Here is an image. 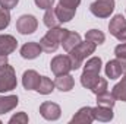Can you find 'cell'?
<instances>
[{
  "instance_id": "1",
  "label": "cell",
  "mask_w": 126,
  "mask_h": 124,
  "mask_svg": "<svg viewBox=\"0 0 126 124\" xmlns=\"http://www.w3.org/2000/svg\"><path fill=\"white\" fill-rule=\"evenodd\" d=\"M95 48H97V45H95L94 42H91V41L87 39L85 42L81 41L73 50H70L69 51V59H70V64H72V70H78L82 66V62L88 56L94 54Z\"/></svg>"
},
{
  "instance_id": "2",
  "label": "cell",
  "mask_w": 126,
  "mask_h": 124,
  "mask_svg": "<svg viewBox=\"0 0 126 124\" xmlns=\"http://www.w3.org/2000/svg\"><path fill=\"white\" fill-rule=\"evenodd\" d=\"M64 31H66V29H64V28H60V26H57V28H50V31L40 39V45H41L43 51H46V53H54V51L59 48L60 42H62Z\"/></svg>"
},
{
  "instance_id": "3",
  "label": "cell",
  "mask_w": 126,
  "mask_h": 124,
  "mask_svg": "<svg viewBox=\"0 0 126 124\" xmlns=\"http://www.w3.org/2000/svg\"><path fill=\"white\" fill-rule=\"evenodd\" d=\"M16 85H18V80H16L15 69L9 64L1 66L0 67V93L16 89Z\"/></svg>"
},
{
  "instance_id": "4",
  "label": "cell",
  "mask_w": 126,
  "mask_h": 124,
  "mask_svg": "<svg viewBox=\"0 0 126 124\" xmlns=\"http://www.w3.org/2000/svg\"><path fill=\"white\" fill-rule=\"evenodd\" d=\"M90 10L97 18H109L114 10V0H95L91 3Z\"/></svg>"
},
{
  "instance_id": "5",
  "label": "cell",
  "mask_w": 126,
  "mask_h": 124,
  "mask_svg": "<svg viewBox=\"0 0 126 124\" xmlns=\"http://www.w3.org/2000/svg\"><path fill=\"white\" fill-rule=\"evenodd\" d=\"M37 28H38V21L32 15H22L16 21V29L22 35L34 34V32L37 31Z\"/></svg>"
},
{
  "instance_id": "6",
  "label": "cell",
  "mask_w": 126,
  "mask_h": 124,
  "mask_svg": "<svg viewBox=\"0 0 126 124\" xmlns=\"http://www.w3.org/2000/svg\"><path fill=\"white\" fill-rule=\"evenodd\" d=\"M50 69L56 76L67 74L72 70V64H70L69 56H56L50 63Z\"/></svg>"
},
{
  "instance_id": "7",
  "label": "cell",
  "mask_w": 126,
  "mask_h": 124,
  "mask_svg": "<svg viewBox=\"0 0 126 124\" xmlns=\"http://www.w3.org/2000/svg\"><path fill=\"white\" fill-rule=\"evenodd\" d=\"M40 114H41L43 118H46L48 121H56V120L60 118L62 110H60V107L57 104L47 101V102H43L40 105Z\"/></svg>"
},
{
  "instance_id": "8",
  "label": "cell",
  "mask_w": 126,
  "mask_h": 124,
  "mask_svg": "<svg viewBox=\"0 0 126 124\" xmlns=\"http://www.w3.org/2000/svg\"><path fill=\"white\" fill-rule=\"evenodd\" d=\"M81 42V35L78 34V32H73V31H69V29H66L64 34H63V38H62V47L64 51H70V50H73L78 44Z\"/></svg>"
},
{
  "instance_id": "9",
  "label": "cell",
  "mask_w": 126,
  "mask_h": 124,
  "mask_svg": "<svg viewBox=\"0 0 126 124\" xmlns=\"http://www.w3.org/2000/svg\"><path fill=\"white\" fill-rule=\"evenodd\" d=\"M18 47V41L13 35H0V54H12Z\"/></svg>"
},
{
  "instance_id": "10",
  "label": "cell",
  "mask_w": 126,
  "mask_h": 124,
  "mask_svg": "<svg viewBox=\"0 0 126 124\" xmlns=\"http://www.w3.org/2000/svg\"><path fill=\"white\" fill-rule=\"evenodd\" d=\"M93 121H94L93 107H82L70 120L72 124H91Z\"/></svg>"
},
{
  "instance_id": "11",
  "label": "cell",
  "mask_w": 126,
  "mask_h": 124,
  "mask_svg": "<svg viewBox=\"0 0 126 124\" xmlns=\"http://www.w3.org/2000/svg\"><path fill=\"white\" fill-rule=\"evenodd\" d=\"M41 51H43V48H41V45L38 44V42H27V44H24L22 45V48H21V56L24 57V59H27V60H34V59H37L40 54H41Z\"/></svg>"
},
{
  "instance_id": "12",
  "label": "cell",
  "mask_w": 126,
  "mask_h": 124,
  "mask_svg": "<svg viewBox=\"0 0 126 124\" xmlns=\"http://www.w3.org/2000/svg\"><path fill=\"white\" fill-rule=\"evenodd\" d=\"M40 74L35 72V70H27L24 72L22 74V85L27 91H35L37 86H38V82H40Z\"/></svg>"
},
{
  "instance_id": "13",
  "label": "cell",
  "mask_w": 126,
  "mask_h": 124,
  "mask_svg": "<svg viewBox=\"0 0 126 124\" xmlns=\"http://www.w3.org/2000/svg\"><path fill=\"white\" fill-rule=\"evenodd\" d=\"M93 117L97 121H101V123H107V121H111L114 114H113V110L109 108V107H101V105H97L93 108Z\"/></svg>"
},
{
  "instance_id": "14",
  "label": "cell",
  "mask_w": 126,
  "mask_h": 124,
  "mask_svg": "<svg viewBox=\"0 0 126 124\" xmlns=\"http://www.w3.org/2000/svg\"><path fill=\"white\" fill-rule=\"evenodd\" d=\"M106 74H107V77H110L111 80H114V79H117V77H120L122 76V73H123V67H122V63L119 59H114V60H110V62L106 64Z\"/></svg>"
},
{
  "instance_id": "15",
  "label": "cell",
  "mask_w": 126,
  "mask_h": 124,
  "mask_svg": "<svg viewBox=\"0 0 126 124\" xmlns=\"http://www.w3.org/2000/svg\"><path fill=\"white\" fill-rule=\"evenodd\" d=\"M73 85H75V80H73V77L67 73V74H60V76H57L56 77V80H54V86L59 89V91H62V92H69V91H72L73 89Z\"/></svg>"
},
{
  "instance_id": "16",
  "label": "cell",
  "mask_w": 126,
  "mask_h": 124,
  "mask_svg": "<svg viewBox=\"0 0 126 124\" xmlns=\"http://www.w3.org/2000/svg\"><path fill=\"white\" fill-rule=\"evenodd\" d=\"M19 104V99L16 95H7V96H0V114H6L16 108Z\"/></svg>"
},
{
  "instance_id": "17",
  "label": "cell",
  "mask_w": 126,
  "mask_h": 124,
  "mask_svg": "<svg viewBox=\"0 0 126 124\" xmlns=\"http://www.w3.org/2000/svg\"><path fill=\"white\" fill-rule=\"evenodd\" d=\"M123 28H126V19H125L123 15H116L110 21V24H109V31H110L111 35H114V37L122 31Z\"/></svg>"
},
{
  "instance_id": "18",
  "label": "cell",
  "mask_w": 126,
  "mask_h": 124,
  "mask_svg": "<svg viewBox=\"0 0 126 124\" xmlns=\"http://www.w3.org/2000/svg\"><path fill=\"white\" fill-rule=\"evenodd\" d=\"M54 10H56V15H57V18H59V21L60 22H69V21H72V18L75 16V13H76V9H70V7H64L62 4H57L56 7H54Z\"/></svg>"
},
{
  "instance_id": "19",
  "label": "cell",
  "mask_w": 126,
  "mask_h": 124,
  "mask_svg": "<svg viewBox=\"0 0 126 124\" xmlns=\"http://www.w3.org/2000/svg\"><path fill=\"white\" fill-rule=\"evenodd\" d=\"M44 25L50 29V28H57V26H60V21H59V18H57V15H56V10H54V7H50V9H47L46 10V13H44Z\"/></svg>"
},
{
  "instance_id": "20",
  "label": "cell",
  "mask_w": 126,
  "mask_h": 124,
  "mask_svg": "<svg viewBox=\"0 0 126 124\" xmlns=\"http://www.w3.org/2000/svg\"><path fill=\"white\" fill-rule=\"evenodd\" d=\"M35 91L41 95H48L54 91V82H51V79H48L47 76H41Z\"/></svg>"
},
{
  "instance_id": "21",
  "label": "cell",
  "mask_w": 126,
  "mask_h": 124,
  "mask_svg": "<svg viewBox=\"0 0 126 124\" xmlns=\"http://www.w3.org/2000/svg\"><path fill=\"white\" fill-rule=\"evenodd\" d=\"M100 79V73H91V72H84L82 76H81V85L87 89H93L94 85L98 82Z\"/></svg>"
},
{
  "instance_id": "22",
  "label": "cell",
  "mask_w": 126,
  "mask_h": 124,
  "mask_svg": "<svg viewBox=\"0 0 126 124\" xmlns=\"http://www.w3.org/2000/svg\"><path fill=\"white\" fill-rule=\"evenodd\" d=\"M116 104V98L113 96V93H110L109 91L106 92H101L97 95V105H101V107H109V108H113Z\"/></svg>"
},
{
  "instance_id": "23",
  "label": "cell",
  "mask_w": 126,
  "mask_h": 124,
  "mask_svg": "<svg viewBox=\"0 0 126 124\" xmlns=\"http://www.w3.org/2000/svg\"><path fill=\"white\" fill-rule=\"evenodd\" d=\"M111 93H113V96H114L116 99L126 102V73H125V76L122 77V80L114 85Z\"/></svg>"
},
{
  "instance_id": "24",
  "label": "cell",
  "mask_w": 126,
  "mask_h": 124,
  "mask_svg": "<svg viewBox=\"0 0 126 124\" xmlns=\"http://www.w3.org/2000/svg\"><path fill=\"white\" fill-rule=\"evenodd\" d=\"M103 66V60L100 57H91L84 66V72H91V73H100Z\"/></svg>"
},
{
  "instance_id": "25",
  "label": "cell",
  "mask_w": 126,
  "mask_h": 124,
  "mask_svg": "<svg viewBox=\"0 0 126 124\" xmlns=\"http://www.w3.org/2000/svg\"><path fill=\"white\" fill-rule=\"evenodd\" d=\"M85 39H88V41L94 42L95 45H100V44H103V42H104L106 35L100 31V29H90V31L85 34Z\"/></svg>"
},
{
  "instance_id": "26",
  "label": "cell",
  "mask_w": 126,
  "mask_h": 124,
  "mask_svg": "<svg viewBox=\"0 0 126 124\" xmlns=\"http://www.w3.org/2000/svg\"><path fill=\"white\" fill-rule=\"evenodd\" d=\"M114 54H116V59H119L120 63H122L123 72H126V42L119 44V45L114 48Z\"/></svg>"
},
{
  "instance_id": "27",
  "label": "cell",
  "mask_w": 126,
  "mask_h": 124,
  "mask_svg": "<svg viewBox=\"0 0 126 124\" xmlns=\"http://www.w3.org/2000/svg\"><path fill=\"white\" fill-rule=\"evenodd\" d=\"M9 24H10V13H9L7 9L1 7L0 9V31L4 29V28H7Z\"/></svg>"
},
{
  "instance_id": "28",
  "label": "cell",
  "mask_w": 126,
  "mask_h": 124,
  "mask_svg": "<svg viewBox=\"0 0 126 124\" xmlns=\"http://www.w3.org/2000/svg\"><path fill=\"white\" fill-rule=\"evenodd\" d=\"M106 91H107V80L103 79V77L98 79V82L95 83L94 88L91 89V92L95 93V95H98V93H101V92H106Z\"/></svg>"
},
{
  "instance_id": "29",
  "label": "cell",
  "mask_w": 126,
  "mask_h": 124,
  "mask_svg": "<svg viewBox=\"0 0 126 124\" xmlns=\"http://www.w3.org/2000/svg\"><path fill=\"white\" fill-rule=\"evenodd\" d=\"M9 123L10 124H27L28 123V115L22 111V112H18V114H15L10 120H9Z\"/></svg>"
},
{
  "instance_id": "30",
  "label": "cell",
  "mask_w": 126,
  "mask_h": 124,
  "mask_svg": "<svg viewBox=\"0 0 126 124\" xmlns=\"http://www.w3.org/2000/svg\"><path fill=\"white\" fill-rule=\"evenodd\" d=\"M18 3H19V0H0V7L10 10V9L16 7Z\"/></svg>"
},
{
  "instance_id": "31",
  "label": "cell",
  "mask_w": 126,
  "mask_h": 124,
  "mask_svg": "<svg viewBox=\"0 0 126 124\" xmlns=\"http://www.w3.org/2000/svg\"><path fill=\"white\" fill-rule=\"evenodd\" d=\"M35 1V4H37V7H40V9H50V7H53V3H54V0H34Z\"/></svg>"
},
{
  "instance_id": "32",
  "label": "cell",
  "mask_w": 126,
  "mask_h": 124,
  "mask_svg": "<svg viewBox=\"0 0 126 124\" xmlns=\"http://www.w3.org/2000/svg\"><path fill=\"white\" fill-rule=\"evenodd\" d=\"M59 4H62L64 7H70V9H76L81 4V0H60Z\"/></svg>"
},
{
  "instance_id": "33",
  "label": "cell",
  "mask_w": 126,
  "mask_h": 124,
  "mask_svg": "<svg viewBox=\"0 0 126 124\" xmlns=\"http://www.w3.org/2000/svg\"><path fill=\"white\" fill-rule=\"evenodd\" d=\"M116 38H117L119 41H122V42H126V28H123L122 31L119 32V34L116 35Z\"/></svg>"
},
{
  "instance_id": "34",
  "label": "cell",
  "mask_w": 126,
  "mask_h": 124,
  "mask_svg": "<svg viewBox=\"0 0 126 124\" xmlns=\"http://www.w3.org/2000/svg\"><path fill=\"white\" fill-rule=\"evenodd\" d=\"M7 64V56L6 54H0V67Z\"/></svg>"
},
{
  "instance_id": "35",
  "label": "cell",
  "mask_w": 126,
  "mask_h": 124,
  "mask_svg": "<svg viewBox=\"0 0 126 124\" xmlns=\"http://www.w3.org/2000/svg\"><path fill=\"white\" fill-rule=\"evenodd\" d=\"M0 123H1V121H0Z\"/></svg>"
}]
</instances>
